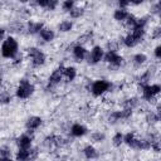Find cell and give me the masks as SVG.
Listing matches in <instances>:
<instances>
[{
    "label": "cell",
    "instance_id": "cell-1",
    "mask_svg": "<svg viewBox=\"0 0 161 161\" xmlns=\"http://www.w3.org/2000/svg\"><path fill=\"white\" fill-rule=\"evenodd\" d=\"M19 53V43L13 35H8L1 43V57L4 59H13Z\"/></svg>",
    "mask_w": 161,
    "mask_h": 161
},
{
    "label": "cell",
    "instance_id": "cell-2",
    "mask_svg": "<svg viewBox=\"0 0 161 161\" xmlns=\"http://www.w3.org/2000/svg\"><path fill=\"white\" fill-rule=\"evenodd\" d=\"M35 92V86L31 83L28 78H21L18 82V86L15 87L14 94L18 99H28L30 98Z\"/></svg>",
    "mask_w": 161,
    "mask_h": 161
},
{
    "label": "cell",
    "instance_id": "cell-3",
    "mask_svg": "<svg viewBox=\"0 0 161 161\" xmlns=\"http://www.w3.org/2000/svg\"><path fill=\"white\" fill-rule=\"evenodd\" d=\"M138 89L142 98L148 103H155L161 94V84L158 83H148L143 87H138Z\"/></svg>",
    "mask_w": 161,
    "mask_h": 161
},
{
    "label": "cell",
    "instance_id": "cell-4",
    "mask_svg": "<svg viewBox=\"0 0 161 161\" xmlns=\"http://www.w3.org/2000/svg\"><path fill=\"white\" fill-rule=\"evenodd\" d=\"M25 55L30 59V63L34 68H40L47 63V54L38 47H28Z\"/></svg>",
    "mask_w": 161,
    "mask_h": 161
},
{
    "label": "cell",
    "instance_id": "cell-5",
    "mask_svg": "<svg viewBox=\"0 0 161 161\" xmlns=\"http://www.w3.org/2000/svg\"><path fill=\"white\" fill-rule=\"evenodd\" d=\"M112 87H113V84L109 80L99 78V79H94L93 82H91L88 89L93 97H102L107 92H111Z\"/></svg>",
    "mask_w": 161,
    "mask_h": 161
},
{
    "label": "cell",
    "instance_id": "cell-6",
    "mask_svg": "<svg viewBox=\"0 0 161 161\" xmlns=\"http://www.w3.org/2000/svg\"><path fill=\"white\" fill-rule=\"evenodd\" d=\"M103 60L109 65V69H118L125 64V58L118 54V52H106Z\"/></svg>",
    "mask_w": 161,
    "mask_h": 161
},
{
    "label": "cell",
    "instance_id": "cell-7",
    "mask_svg": "<svg viewBox=\"0 0 161 161\" xmlns=\"http://www.w3.org/2000/svg\"><path fill=\"white\" fill-rule=\"evenodd\" d=\"M64 79V65H59L58 68H55L50 75L48 77V84H47V89H53L55 87H58Z\"/></svg>",
    "mask_w": 161,
    "mask_h": 161
},
{
    "label": "cell",
    "instance_id": "cell-8",
    "mask_svg": "<svg viewBox=\"0 0 161 161\" xmlns=\"http://www.w3.org/2000/svg\"><path fill=\"white\" fill-rule=\"evenodd\" d=\"M103 57H104V50L101 45H94L89 53H88V57H87V60H88V64L91 65H96L98 64L101 60H103Z\"/></svg>",
    "mask_w": 161,
    "mask_h": 161
},
{
    "label": "cell",
    "instance_id": "cell-9",
    "mask_svg": "<svg viewBox=\"0 0 161 161\" xmlns=\"http://www.w3.org/2000/svg\"><path fill=\"white\" fill-rule=\"evenodd\" d=\"M15 145L18 148H25L29 150L30 147H33V136L29 132H25L23 135H20L19 137L15 138Z\"/></svg>",
    "mask_w": 161,
    "mask_h": 161
},
{
    "label": "cell",
    "instance_id": "cell-10",
    "mask_svg": "<svg viewBox=\"0 0 161 161\" xmlns=\"http://www.w3.org/2000/svg\"><path fill=\"white\" fill-rule=\"evenodd\" d=\"M43 123V118L40 116H29L25 121V128L26 132L33 133L35 130H38Z\"/></svg>",
    "mask_w": 161,
    "mask_h": 161
},
{
    "label": "cell",
    "instance_id": "cell-11",
    "mask_svg": "<svg viewBox=\"0 0 161 161\" xmlns=\"http://www.w3.org/2000/svg\"><path fill=\"white\" fill-rule=\"evenodd\" d=\"M88 53H89V52L87 50V48H86L84 45H82V44H78V43L72 48L73 58H74L77 62H82V60L87 59Z\"/></svg>",
    "mask_w": 161,
    "mask_h": 161
},
{
    "label": "cell",
    "instance_id": "cell-12",
    "mask_svg": "<svg viewBox=\"0 0 161 161\" xmlns=\"http://www.w3.org/2000/svg\"><path fill=\"white\" fill-rule=\"evenodd\" d=\"M26 28H25V31L28 33V34H30V35H34V34H39L40 33V30L45 26L44 25V23L43 21H40V20H38V21H34V20H29L26 24Z\"/></svg>",
    "mask_w": 161,
    "mask_h": 161
},
{
    "label": "cell",
    "instance_id": "cell-13",
    "mask_svg": "<svg viewBox=\"0 0 161 161\" xmlns=\"http://www.w3.org/2000/svg\"><path fill=\"white\" fill-rule=\"evenodd\" d=\"M87 132H88L87 127H86L84 125L79 123V122L73 123V125L70 126V128H69V133H70L73 137H83Z\"/></svg>",
    "mask_w": 161,
    "mask_h": 161
},
{
    "label": "cell",
    "instance_id": "cell-14",
    "mask_svg": "<svg viewBox=\"0 0 161 161\" xmlns=\"http://www.w3.org/2000/svg\"><path fill=\"white\" fill-rule=\"evenodd\" d=\"M130 14L131 13L127 10V8H117L113 11V19L118 23H125L130 16Z\"/></svg>",
    "mask_w": 161,
    "mask_h": 161
},
{
    "label": "cell",
    "instance_id": "cell-15",
    "mask_svg": "<svg viewBox=\"0 0 161 161\" xmlns=\"http://www.w3.org/2000/svg\"><path fill=\"white\" fill-rule=\"evenodd\" d=\"M39 36L42 38L43 42H45V43H50V42L54 40V38H55V33H54V30H53L52 28L44 26V28L40 30Z\"/></svg>",
    "mask_w": 161,
    "mask_h": 161
},
{
    "label": "cell",
    "instance_id": "cell-16",
    "mask_svg": "<svg viewBox=\"0 0 161 161\" xmlns=\"http://www.w3.org/2000/svg\"><path fill=\"white\" fill-rule=\"evenodd\" d=\"M119 43H122L126 48H135L140 42L133 36V34L130 31V33H127L125 36H122L121 38V42Z\"/></svg>",
    "mask_w": 161,
    "mask_h": 161
},
{
    "label": "cell",
    "instance_id": "cell-17",
    "mask_svg": "<svg viewBox=\"0 0 161 161\" xmlns=\"http://www.w3.org/2000/svg\"><path fill=\"white\" fill-rule=\"evenodd\" d=\"M64 78L68 82H73L77 78V68L73 67V65L64 67Z\"/></svg>",
    "mask_w": 161,
    "mask_h": 161
},
{
    "label": "cell",
    "instance_id": "cell-18",
    "mask_svg": "<svg viewBox=\"0 0 161 161\" xmlns=\"http://www.w3.org/2000/svg\"><path fill=\"white\" fill-rule=\"evenodd\" d=\"M122 106L126 107V108L136 109V108L140 106V98H138V97H135V96L128 97V98H126V99L123 101V104H122Z\"/></svg>",
    "mask_w": 161,
    "mask_h": 161
},
{
    "label": "cell",
    "instance_id": "cell-19",
    "mask_svg": "<svg viewBox=\"0 0 161 161\" xmlns=\"http://www.w3.org/2000/svg\"><path fill=\"white\" fill-rule=\"evenodd\" d=\"M82 152H83V155H84L86 158H97V157H98V151H97V148H96L94 146H92V145H87V146L82 150Z\"/></svg>",
    "mask_w": 161,
    "mask_h": 161
},
{
    "label": "cell",
    "instance_id": "cell-20",
    "mask_svg": "<svg viewBox=\"0 0 161 161\" xmlns=\"http://www.w3.org/2000/svg\"><path fill=\"white\" fill-rule=\"evenodd\" d=\"M147 62V55L145 53H136L132 57V64L135 67H141Z\"/></svg>",
    "mask_w": 161,
    "mask_h": 161
},
{
    "label": "cell",
    "instance_id": "cell-21",
    "mask_svg": "<svg viewBox=\"0 0 161 161\" xmlns=\"http://www.w3.org/2000/svg\"><path fill=\"white\" fill-rule=\"evenodd\" d=\"M145 121H146L147 125H151V126H153V125H156L157 122H160L156 111H151V109L145 113Z\"/></svg>",
    "mask_w": 161,
    "mask_h": 161
},
{
    "label": "cell",
    "instance_id": "cell-22",
    "mask_svg": "<svg viewBox=\"0 0 161 161\" xmlns=\"http://www.w3.org/2000/svg\"><path fill=\"white\" fill-rule=\"evenodd\" d=\"M74 26V23L73 20H62L59 24H58V30L60 33H69Z\"/></svg>",
    "mask_w": 161,
    "mask_h": 161
},
{
    "label": "cell",
    "instance_id": "cell-23",
    "mask_svg": "<svg viewBox=\"0 0 161 161\" xmlns=\"http://www.w3.org/2000/svg\"><path fill=\"white\" fill-rule=\"evenodd\" d=\"M25 28H26V25L23 24V23H20V21H13L11 24H9V31L10 33H18V34H20V33H23L25 30Z\"/></svg>",
    "mask_w": 161,
    "mask_h": 161
},
{
    "label": "cell",
    "instance_id": "cell-24",
    "mask_svg": "<svg viewBox=\"0 0 161 161\" xmlns=\"http://www.w3.org/2000/svg\"><path fill=\"white\" fill-rule=\"evenodd\" d=\"M14 157L18 161H26V160H30V152L29 150H25V148H18Z\"/></svg>",
    "mask_w": 161,
    "mask_h": 161
},
{
    "label": "cell",
    "instance_id": "cell-25",
    "mask_svg": "<svg viewBox=\"0 0 161 161\" xmlns=\"http://www.w3.org/2000/svg\"><path fill=\"white\" fill-rule=\"evenodd\" d=\"M43 146L47 150H52L55 147V135H48L43 140Z\"/></svg>",
    "mask_w": 161,
    "mask_h": 161
},
{
    "label": "cell",
    "instance_id": "cell-26",
    "mask_svg": "<svg viewBox=\"0 0 161 161\" xmlns=\"http://www.w3.org/2000/svg\"><path fill=\"white\" fill-rule=\"evenodd\" d=\"M132 34H133V36L141 43L142 40H143V38H145V35H146V28H141V26H136L135 29H132V31H131Z\"/></svg>",
    "mask_w": 161,
    "mask_h": 161
},
{
    "label": "cell",
    "instance_id": "cell-27",
    "mask_svg": "<svg viewBox=\"0 0 161 161\" xmlns=\"http://www.w3.org/2000/svg\"><path fill=\"white\" fill-rule=\"evenodd\" d=\"M107 121H108V123H111V125H116V123H118L119 121H122L121 112H119V111H112V112L108 114Z\"/></svg>",
    "mask_w": 161,
    "mask_h": 161
},
{
    "label": "cell",
    "instance_id": "cell-28",
    "mask_svg": "<svg viewBox=\"0 0 161 161\" xmlns=\"http://www.w3.org/2000/svg\"><path fill=\"white\" fill-rule=\"evenodd\" d=\"M89 138H91L92 142H94V143H101V142H103V141L106 140V135H104L102 131H94V132L91 133V137H89Z\"/></svg>",
    "mask_w": 161,
    "mask_h": 161
},
{
    "label": "cell",
    "instance_id": "cell-29",
    "mask_svg": "<svg viewBox=\"0 0 161 161\" xmlns=\"http://www.w3.org/2000/svg\"><path fill=\"white\" fill-rule=\"evenodd\" d=\"M69 16L72 18V19H79V18H82L83 16V14H84V9L82 8V6H74L69 13Z\"/></svg>",
    "mask_w": 161,
    "mask_h": 161
},
{
    "label": "cell",
    "instance_id": "cell-30",
    "mask_svg": "<svg viewBox=\"0 0 161 161\" xmlns=\"http://www.w3.org/2000/svg\"><path fill=\"white\" fill-rule=\"evenodd\" d=\"M122 143H123V133L122 132H116L112 136V145L114 147H121Z\"/></svg>",
    "mask_w": 161,
    "mask_h": 161
},
{
    "label": "cell",
    "instance_id": "cell-31",
    "mask_svg": "<svg viewBox=\"0 0 161 161\" xmlns=\"http://www.w3.org/2000/svg\"><path fill=\"white\" fill-rule=\"evenodd\" d=\"M11 99H13V96L10 94L9 91H6V89L1 91V94H0V102H1V104H9L11 102Z\"/></svg>",
    "mask_w": 161,
    "mask_h": 161
},
{
    "label": "cell",
    "instance_id": "cell-32",
    "mask_svg": "<svg viewBox=\"0 0 161 161\" xmlns=\"http://www.w3.org/2000/svg\"><path fill=\"white\" fill-rule=\"evenodd\" d=\"M11 150H10V147L9 146H1L0 147V158H3V160H10L13 156H11V152H10Z\"/></svg>",
    "mask_w": 161,
    "mask_h": 161
},
{
    "label": "cell",
    "instance_id": "cell-33",
    "mask_svg": "<svg viewBox=\"0 0 161 161\" xmlns=\"http://www.w3.org/2000/svg\"><path fill=\"white\" fill-rule=\"evenodd\" d=\"M136 23H137V18H136L135 15L130 14V16L127 18V20L125 21V25H126V28H127V29L132 30V29H135V28H136Z\"/></svg>",
    "mask_w": 161,
    "mask_h": 161
},
{
    "label": "cell",
    "instance_id": "cell-34",
    "mask_svg": "<svg viewBox=\"0 0 161 161\" xmlns=\"http://www.w3.org/2000/svg\"><path fill=\"white\" fill-rule=\"evenodd\" d=\"M75 6V0H63L62 1V9L67 13H69Z\"/></svg>",
    "mask_w": 161,
    "mask_h": 161
},
{
    "label": "cell",
    "instance_id": "cell-35",
    "mask_svg": "<svg viewBox=\"0 0 161 161\" xmlns=\"http://www.w3.org/2000/svg\"><path fill=\"white\" fill-rule=\"evenodd\" d=\"M151 39H153V40L161 39V23L152 28V30H151Z\"/></svg>",
    "mask_w": 161,
    "mask_h": 161
},
{
    "label": "cell",
    "instance_id": "cell-36",
    "mask_svg": "<svg viewBox=\"0 0 161 161\" xmlns=\"http://www.w3.org/2000/svg\"><path fill=\"white\" fill-rule=\"evenodd\" d=\"M106 48L108 52H118L119 50V42L117 40H109L106 44Z\"/></svg>",
    "mask_w": 161,
    "mask_h": 161
},
{
    "label": "cell",
    "instance_id": "cell-37",
    "mask_svg": "<svg viewBox=\"0 0 161 161\" xmlns=\"http://www.w3.org/2000/svg\"><path fill=\"white\" fill-rule=\"evenodd\" d=\"M92 40V33H84L80 36H78V44L84 45L86 43H89Z\"/></svg>",
    "mask_w": 161,
    "mask_h": 161
},
{
    "label": "cell",
    "instance_id": "cell-38",
    "mask_svg": "<svg viewBox=\"0 0 161 161\" xmlns=\"http://www.w3.org/2000/svg\"><path fill=\"white\" fill-rule=\"evenodd\" d=\"M135 137H136V135L133 133V132H127V133H125L123 135V143H126L127 146L135 140Z\"/></svg>",
    "mask_w": 161,
    "mask_h": 161
},
{
    "label": "cell",
    "instance_id": "cell-39",
    "mask_svg": "<svg viewBox=\"0 0 161 161\" xmlns=\"http://www.w3.org/2000/svg\"><path fill=\"white\" fill-rule=\"evenodd\" d=\"M23 60H24V54H21L20 52L11 59V64L13 65H19V64H21L23 63Z\"/></svg>",
    "mask_w": 161,
    "mask_h": 161
},
{
    "label": "cell",
    "instance_id": "cell-40",
    "mask_svg": "<svg viewBox=\"0 0 161 161\" xmlns=\"http://www.w3.org/2000/svg\"><path fill=\"white\" fill-rule=\"evenodd\" d=\"M58 5H59V0H49V4H48L47 10L48 11H53V10H55L58 8Z\"/></svg>",
    "mask_w": 161,
    "mask_h": 161
},
{
    "label": "cell",
    "instance_id": "cell-41",
    "mask_svg": "<svg viewBox=\"0 0 161 161\" xmlns=\"http://www.w3.org/2000/svg\"><path fill=\"white\" fill-rule=\"evenodd\" d=\"M29 152H30V160H35V158L39 156L38 147H30V148H29Z\"/></svg>",
    "mask_w": 161,
    "mask_h": 161
},
{
    "label": "cell",
    "instance_id": "cell-42",
    "mask_svg": "<svg viewBox=\"0 0 161 161\" xmlns=\"http://www.w3.org/2000/svg\"><path fill=\"white\" fill-rule=\"evenodd\" d=\"M153 55H155V58H157V59L161 60V44H158V45L155 47V49H153Z\"/></svg>",
    "mask_w": 161,
    "mask_h": 161
},
{
    "label": "cell",
    "instance_id": "cell-43",
    "mask_svg": "<svg viewBox=\"0 0 161 161\" xmlns=\"http://www.w3.org/2000/svg\"><path fill=\"white\" fill-rule=\"evenodd\" d=\"M116 3L118 5V8H127L131 4L130 0H116Z\"/></svg>",
    "mask_w": 161,
    "mask_h": 161
},
{
    "label": "cell",
    "instance_id": "cell-44",
    "mask_svg": "<svg viewBox=\"0 0 161 161\" xmlns=\"http://www.w3.org/2000/svg\"><path fill=\"white\" fill-rule=\"evenodd\" d=\"M156 113L158 116V121L161 122V103H157V106H156Z\"/></svg>",
    "mask_w": 161,
    "mask_h": 161
},
{
    "label": "cell",
    "instance_id": "cell-45",
    "mask_svg": "<svg viewBox=\"0 0 161 161\" xmlns=\"http://www.w3.org/2000/svg\"><path fill=\"white\" fill-rule=\"evenodd\" d=\"M130 1H131L132 5H141V4L145 3V0H130Z\"/></svg>",
    "mask_w": 161,
    "mask_h": 161
},
{
    "label": "cell",
    "instance_id": "cell-46",
    "mask_svg": "<svg viewBox=\"0 0 161 161\" xmlns=\"http://www.w3.org/2000/svg\"><path fill=\"white\" fill-rule=\"evenodd\" d=\"M6 36H8V35H6V29H5V28H1V42H3Z\"/></svg>",
    "mask_w": 161,
    "mask_h": 161
},
{
    "label": "cell",
    "instance_id": "cell-47",
    "mask_svg": "<svg viewBox=\"0 0 161 161\" xmlns=\"http://www.w3.org/2000/svg\"><path fill=\"white\" fill-rule=\"evenodd\" d=\"M18 1H19L20 4H26V3H29L30 0H18Z\"/></svg>",
    "mask_w": 161,
    "mask_h": 161
},
{
    "label": "cell",
    "instance_id": "cell-48",
    "mask_svg": "<svg viewBox=\"0 0 161 161\" xmlns=\"http://www.w3.org/2000/svg\"><path fill=\"white\" fill-rule=\"evenodd\" d=\"M157 4H158V5L161 6V0H157Z\"/></svg>",
    "mask_w": 161,
    "mask_h": 161
}]
</instances>
